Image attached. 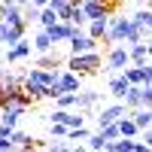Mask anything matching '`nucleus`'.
Listing matches in <instances>:
<instances>
[{
  "mask_svg": "<svg viewBox=\"0 0 152 152\" xmlns=\"http://www.w3.org/2000/svg\"><path fill=\"white\" fill-rule=\"evenodd\" d=\"M100 67H104V58H100L97 49H94V52H82V55H70V58H67V70L79 73V76L97 73Z\"/></svg>",
  "mask_w": 152,
  "mask_h": 152,
  "instance_id": "nucleus-1",
  "label": "nucleus"
},
{
  "mask_svg": "<svg viewBox=\"0 0 152 152\" xmlns=\"http://www.w3.org/2000/svg\"><path fill=\"white\" fill-rule=\"evenodd\" d=\"M128 31H131V18H125V15H116V18H113V15H110V28H107L104 43H110V46L125 43V40H128Z\"/></svg>",
  "mask_w": 152,
  "mask_h": 152,
  "instance_id": "nucleus-2",
  "label": "nucleus"
},
{
  "mask_svg": "<svg viewBox=\"0 0 152 152\" xmlns=\"http://www.w3.org/2000/svg\"><path fill=\"white\" fill-rule=\"evenodd\" d=\"M128 64H131L128 46H125V43H116V46H110V52H107V67H104V70H110V73H122Z\"/></svg>",
  "mask_w": 152,
  "mask_h": 152,
  "instance_id": "nucleus-3",
  "label": "nucleus"
},
{
  "mask_svg": "<svg viewBox=\"0 0 152 152\" xmlns=\"http://www.w3.org/2000/svg\"><path fill=\"white\" fill-rule=\"evenodd\" d=\"M97 43L100 40H94V37L91 34H73L70 37V40H67V46H70V55H82V52H94V49H97Z\"/></svg>",
  "mask_w": 152,
  "mask_h": 152,
  "instance_id": "nucleus-4",
  "label": "nucleus"
},
{
  "mask_svg": "<svg viewBox=\"0 0 152 152\" xmlns=\"http://www.w3.org/2000/svg\"><path fill=\"white\" fill-rule=\"evenodd\" d=\"M122 116H128V107L122 104V100H116V104H110V107H104L97 113V128H104V125H113V122H119Z\"/></svg>",
  "mask_w": 152,
  "mask_h": 152,
  "instance_id": "nucleus-5",
  "label": "nucleus"
},
{
  "mask_svg": "<svg viewBox=\"0 0 152 152\" xmlns=\"http://www.w3.org/2000/svg\"><path fill=\"white\" fill-rule=\"evenodd\" d=\"M46 31H49V37L55 40V46H58V43H67L73 34H79V24H70V21H55L52 28H46Z\"/></svg>",
  "mask_w": 152,
  "mask_h": 152,
  "instance_id": "nucleus-6",
  "label": "nucleus"
},
{
  "mask_svg": "<svg viewBox=\"0 0 152 152\" xmlns=\"http://www.w3.org/2000/svg\"><path fill=\"white\" fill-rule=\"evenodd\" d=\"M28 113V107L24 104H3V110H0V122L6 125V128H18V119Z\"/></svg>",
  "mask_w": 152,
  "mask_h": 152,
  "instance_id": "nucleus-7",
  "label": "nucleus"
},
{
  "mask_svg": "<svg viewBox=\"0 0 152 152\" xmlns=\"http://www.w3.org/2000/svg\"><path fill=\"white\" fill-rule=\"evenodd\" d=\"M18 40H24V28L21 24H6V21H0V46H15Z\"/></svg>",
  "mask_w": 152,
  "mask_h": 152,
  "instance_id": "nucleus-8",
  "label": "nucleus"
},
{
  "mask_svg": "<svg viewBox=\"0 0 152 152\" xmlns=\"http://www.w3.org/2000/svg\"><path fill=\"white\" fill-rule=\"evenodd\" d=\"M82 9H85L88 21H94V18H110V3H107V0H82Z\"/></svg>",
  "mask_w": 152,
  "mask_h": 152,
  "instance_id": "nucleus-9",
  "label": "nucleus"
},
{
  "mask_svg": "<svg viewBox=\"0 0 152 152\" xmlns=\"http://www.w3.org/2000/svg\"><path fill=\"white\" fill-rule=\"evenodd\" d=\"M31 52H34V43H31V40H18L15 46L6 49V61H9V64H15V61L31 58Z\"/></svg>",
  "mask_w": 152,
  "mask_h": 152,
  "instance_id": "nucleus-10",
  "label": "nucleus"
},
{
  "mask_svg": "<svg viewBox=\"0 0 152 152\" xmlns=\"http://www.w3.org/2000/svg\"><path fill=\"white\" fill-rule=\"evenodd\" d=\"M58 85L64 88V91H82V76L64 67V70H58Z\"/></svg>",
  "mask_w": 152,
  "mask_h": 152,
  "instance_id": "nucleus-11",
  "label": "nucleus"
},
{
  "mask_svg": "<svg viewBox=\"0 0 152 152\" xmlns=\"http://www.w3.org/2000/svg\"><path fill=\"white\" fill-rule=\"evenodd\" d=\"M31 43H34V52H37V55H49V52L55 49V40L49 37V31H46V28H43L40 34H37Z\"/></svg>",
  "mask_w": 152,
  "mask_h": 152,
  "instance_id": "nucleus-12",
  "label": "nucleus"
},
{
  "mask_svg": "<svg viewBox=\"0 0 152 152\" xmlns=\"http://www.w3.org/2000/svg\"><path fill=\"white\" fill-rule=\"evenodd\" d=\"M128 88H131V82L125 79L122 73H116V76H113V79H110V85H107V91H110L113 97H116V100H122L125 94H128Z\"/></svg>",
  "mask_w": 152,
  "mask_h": 152,
  "instance_id": "nucleus-13",
  "label": "nucleus"
},
{
  "mask_svg": "<svg viewBox=\"0 0 152 152\" xmlns=\"http://www.w3.org/2000/svg\"><path fill=\"white\" fill-rule=\"evenodd\" d=\"M122 104L128 107V110H137V107H143V85H131V88H128V94L122 97Z\"/></svg>",
  "mask_w": 152,
  "mask_h": 152,
  "instance_id": "nucleus-14",
  "label": "nucleus"
},
{
  "mask_svg": "<svg viewBox=\"0 0 152 152\" xmlns=\"http://www.w3.org/2000/svg\"><path fill=\"white\" fill-rule=\"evenodd\" d=\"M128 55H131V64H143V61H149L146 40H143V43H131V46H128Z\"/></svg>",
  "mask_w": 152,
  "mask_h": 152,
  "instance_id": "nucleus-15",
  "label": "nucleus"
},
{
  "mask_svg": "<svg viewBox=\"0 0 152 152\" xmlns=\"http://www.w3.org/2000/svg\"><path fill=\"white\" fill-rule=\"evenodd\" d=\"M119 131H122V137H140V128H137V122L131 119V113L119 119Z\"/></svg>",
  "mask_w": 152,
  "mask_h": 152,
  "instance_id": "nucleus-16",
  "label": "nucleus"
},
{
  "mask_svg": "<svg viewBox=\"0 0 152 152\" xmlns=\"http://www.w3.org/2000/svg\"><path fill=\"white\" fill-rule=\"evenodd\" d=\"M107 28H110V18H94V21H88V34H91L94 40H104V37H107Z\"/></svg>",
  "mask_w": 152,
  "mask_h": 152,
  "instance_id": "nucleus-17",
  "label": "nucleus"
},
{
  "mask_svg": "<svg viewBox=\"0 0 152 152\" xmlns=\"http://www.w3.org/2000/svg\"><path fill=\"white\" fill-rule=\"evenodd\" d=\"M12 143H15L18 149H34V140H31V134H24L21 128H12Z\"/></svg>",
  "mask_w": 152,
  "mask_h": 152,
  "instance_id": "nucleus-18",
  "label": "nucleus"
},
{
  "mask_svg": "<svg viewBox=\"0 0 152 152\" xmlns=\"http://www.w3.org/2000/svg\"><path fill=\"white\" fill-rule=\"evenodd\" d=\"M122 76H125V79H128L131 85H143V73H140V64H128V67L122 70Z\"/></svg>",
  "mask_w": 152,
  "mask_h": 152,
  "instance_id": "nucleus-19",
  "label": "nucleus"
},
{
  "mask_svg": "<svg viewBox=\"0 0 152 152\" xmlns=\"http://www.w3.org/2000/svg\"><path fill=\"white\" fill-rule=\"evenodd\" d=\"M55 104H58L61 110H73L76 104H79V91H64L61 97H55Z\"/></svg>",
  "mask_w": 152,
  "mask_h": 152,
  "instance_id": "nucleus-20",
  "label": "nucleus"
},
{
  "mask_svg": "<svg viewBox=\"0 0 152 152\" xmlns=\"http://www.w3.org/2000/svg\"><path fill=\"white\" fill-rule=\"evenodd\" d=\"M134 146H137L134 137H119V140H113V143H110L113 152H134Z\"/></svg>",
  "mask_w": 152,
  "mask_h": 152,
  "instance_id": "nucleus-21",
  "label": "nucleus"
},
{
  "mask_svg": "<svg viewBox=\"0 0 152 152\" xmlns=\"http://www.w3.org/2000/svg\"><path fill=\"white\" fill-rule=\"evenodd\" d=\"M97 100H100V91H79V104H76V107H79V110H91Z\"/></svg>",
  "mask_w": 152,
  "mask_h": 152,
  "instance_id": "nucleus-22",
  "label": "nucleus"
},
{
  "mask_svg": "<svg viewBox=\"0 0 152 152\" xmlns=\"http://www.w3.org/2000/svg\"><path fill=\"white\" fill-rule=\"evenodd\" d=\"M49 6L58 12V18H61V21H67L70 9H73V3H70V0H49Z\"/></svg>",
  "mask_w": 152,
  "mask_h": 152,
  "instance_id": "nucleus-23",
  "label": "nucleus"
},
{
  "mask_svg": "<svg viewBox=\"0 0 152 152\" xmlns=\"http://www.w3.org/2000/svg\"><path fill=\"white\" fill-rule=\"evenodd\" d=\"M55 21H61V18H58V12H55L52 6H43V12H40V21H37V24H40V28H52Z\"/></svg>",
  "mask_w": 152,
  "mask_h": 152,
  "instance_id": "nucleus-24",
  "label": "nucleus"
},
{
  "mask_svg": "<svg viewBox=\"0 0 152 152\" xmlns=\"http://www.w3.org/2000/svg\"><path fill=\"white\" fill-rule=\"evenodd\" d=\"M85 146H88V149H94V152H100V149H107V146H110V140H107L100 131H94V134L85 140Z\"/></svg>",
  "mask_w": 152,
  "mask_h": 152,
  "instance_id": "nucleus-25",
  "label": "nucleus"
},
{
  "mask_svg": "<svg viewBox=\"0 0 152 152\" xmlns=\"http://www.w3.org/2000/svg\"><path fill=\"white\" fill-rule=\"evenodd\" d=\"M88 137H91V131H88L85 125H82V128H70V131H67V140H73L76 146H79V143H85Z\"/></svg>",
  "mask_w": 152,
  "mask_h": 152,
  "instance_id": "nucleus-26",
  "label": "nucleus"
},
{
  "mask_svg": "<svg viewBox=\"0 0 152 152\" xmlns=\"http://www.w3.org/2000/svg\"><path fill=\"white\" fill-rule=\"evenodd\" d=\"M67 21L82 28V24H88V15H85V9H82V6H73V9H70V15H67Z\"/></svg>",
  "mask_w": 152,
  "mask_h": 152,
  "instance_id": "nucleus-27",
  "label": "nucleus"
},
{
  "mask_svg": "<svg viewBox=\"0 0 152 152\" xmlns=\"http://www.w3.org/2000/svg\"><path fill=\"white\" fill-rule=\"evenodd\" d=\"M100 134H104L107 137V140L113 143V140H119V137H122V131H119V122H113V125H104V128H97Z\"/></svg>",
  "mask_w": 152,
  "mask_h": 152,
  "instance_id": "nucleus-28",
  "label": "nucleus"
},
{
  "mask_svg": "<svg viewBox=\"0 0 152 152\" xmlns=\"http://www.w3.org/2000/svg\"><path fill=\"white\" fill-rule=\"evenodd\" d=\"M64 125H67V128H82V125H85V116H79V113L67 110V116H64Z\"/></svg>",
  "mask_w": 152,
  "mask_h": 152,
  "instance_id": "nucleus-29",
  "label": "nucleus"
},
{
  "mask_svg": "<svg viewBox=\"0 0 152 152\" xmlns=\"http://www.w3.org/2000/svg\"><path fill=\"white\" fill-rule=\"evenodd\" d=\"M37 67H43V70H55V67H58V58H52V52H49V55H40Z\"/></svg>",
  "mask_w": 152,
  "mask_h": 152,
  "instance_id": "nucleus-30",
  "label": "nucleus"
},
{
  "mask_svg": "<svg viewBox=\"0 0 152 152\" xmlns=\"http://www.w3.org/2000/svg\"><path fill=\"white\" fill-rule=\"evenodd\" d=\"M140 73H143V85H152V58L140 64Z\"/></svg>",
  "mask_w": 152,
  "mask_h": 152,
  "instance_id": "nucleus-31",
  "label": "nucleus"
},
{
  "mask_svg": "<svg viewBox=\"0 0 152 152\" xmlns=\"http://www.w3.org/2000/svg\"><path fill=\"white\" fill-rule=\"evenodd\" d=\"M40 6H34V3H28V6H24V18H28V21H40Z\"/></svg>",
  "mask_w": 152,
  "mask_h": 152,
  "instance_id": "nucleus-32",
  "label": "nucleus"
},
{
  "mask_svg": "<svg viewBox=\"0 0 152 152\" xmlns=\"http://www.w3.org/2000/svg\"><path fill=\"white\" fill-rule=\"evenodd\" d=\"M67 131L70 128H67L64 122H52V137H67Z\"/></svg>",
  "mask_w": 152,
  "mask_h": 152,
  "instance_id": "nucleus-33",
  "label": "nucleus"
},
{
  "mask_svg": "<svg viewBox=\"0 0 152 152\" xmlns=\"http://www.w3.org/2000/svg\"><path fill=\"white\" fill-rule=\"evenodd\" d=\"M61 149H67V146L61 140H55V137H52V143H46V152H61Z\"/></svg>",
  "mask_w": 152,
  "mask_h": 152,
  "instance_id": "nucleus-34",
  "label": "nucleus"
},
{
  "mask_svg": "<svg viewBox=\"0 0 152 152\" xmlns=\"http://www.w3.org/2000/svg\"><path fill=\"white\" fill-rule=\"evenodd\" d=\"M140 140L152 146V125H149V128H143V131H140Z\"/></svg>",
  "mask_w": 152,
  "mask_h": 152,
  "instance_id": "nucleus-35",
  "label": "nucleus"
},
{
  "mask_svg": "<svg viewBox=\"0 0 152 152\" xmlns=\"http://www.w3.org/2000/svg\"><path fill=\"white\" fill-rule=\"evenodd\" d=\"M134 152H152V146H149V143H143V140H137V146H134Z\"/></svg>",
  "mask_w": 152,
  "mask_h": 152,
  "instance_id": "nucleus-36",
  "label": "nucleus"
},
{
  "mask_svg": "<svg viewBox=\"0 0 152 152\" xmlns=\"http://www.w3.org/2000/svg\"><path fill=\"white\" fill-rule=\"evenodd\" d=\"M9 134H12V128H6V125L0 122V137H9Z\"/></svg>",
  "mask_w": 152,
  "mask_h": 152,
  "instance_id": "nucleus-37",
  "label": "nucleus"
},
{
  "mask_svg": "<svg viewBox=\"0 0 152 152\" xmlns=\"http://www.w3.org/2000/svg\"><path fill=\"white\" fill-rule=\"evenodd\" d=\"M31 3H34V6H40V9H43V6H49V0H31Z\"/></svg>",
  "mask_w": 152,
  "mask_h": 152,
  "instance_id": "nucleus-38",
  "label": "nucleus"
},
{
  "mask_svg": "<svg viewBox=\"0 0 152 152\" xmlns=\"http://www.w3.org/2000/svg\"><path fill=\"white\" fill-rule=\"evenodd\" d=\"M146 49H149V58H152V34H149V40H146Z\"/></svg>",
  "mask_w": 152,
  "mask_h": 152,
  "instance_id": "nucleus-39",
  "label": "nucleus"
},
{
  "mask_svg": "<svg viewBox=\"0 0 152 152\" xmlns=\"http://www.w3.org/2000/svg\"><path fill=\"white\" fill-rule=\"evenodd\" d=\"M31 152H46V146H34V149H31Z\"/></svg>",
  "mask_w": 152,
  "mask_h": 152,
  "instance_id": "nucleus-40",
  "label": "nucleus"
},
{
  "mask_svg": "<svg viewBox=\"0 0 152 152\" xmlns=\"http://www.w3.org/2000/svg\"><path fill=\"white\" fill-rule=\"evenodd\" d=\"M70 3H73V6H82V0H70Z\"/></svg>",
  "mask_w": 152,
  "mask_h": 152,
  "instance_id": "nucleus-41",
  "label": "nucleus"
},
{
  "mask_svg": "<svg viewBox=\"0 0 152 152\" xmlns=\"http://www.w3.org/2000/svg\"><path fill=\"white\" fill-rule=\"evenodd\" d=\"M100 152H113V149H110V146H107V149H100Z\"/></svg>",
  "mask_w": 152,
  "mask_h": 152,
  "instance_id": "nucleus-42",
  "label": "nucleus"
},
{
  "mask_svg": "<svg viewBox=\"0 0 152 152\" xmlns=\"http://www.w3.org/2000/svg\"><path fill=\"white\" fill-rule=\"evenodd\" d=\"M149 122H152V107H149Z\"/></svg>",
  "mask_w": 152,
  "mask_h": 152,
  "instance_id": "nucleus-43",
  "label": "nucleus"
},
{
  "mask_svg": "<svg viewBox=\"0 0 152 152\" xmlns=\"http://www.w3.org/2000/svg\"><path fill=\"white\" fill-rule=\"evenodd\" d=\"M0 76H3V67H0Z\"/></svg>",
  "mask_w": 152,
  "mask_h": 152,
  "instance_id": "nucleus-44",
  "label": "nucleus"
},
{
  "mask_svg": "<svg viewBox=\"0 0 152 152\" xmlns=\"http://www.w3.org/2000/svg\"><path fill=\"white\" fill-rule=\"evenodd\" d=\"M0 107H3V100H0Z\"/></svg>",
  "mask_w": 152,
  "mask_h": 152,
  "instance_id": "nucleus-45",
  "label": "nucleus"
},
{
  "mask_svg": "<svg viewBox=\"0 0 152 152\" xmlns=\"http://www.w3.org/2000/svg\"><path fill=\"white\" fill-rule=\"evenodd\" d=\"M149 9H152V6H149Z\"/></svg>",
  "mask_w": 152,
  "mask_h": 152,
  "instance_id": "nucleus-46",
  "label": "nucleus"
}]
</instances>
